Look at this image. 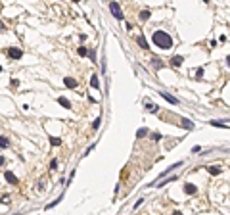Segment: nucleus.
I'll list each match as a JSON object with an SVG mask.
<instances>
[{"instance_id":"nucleus-11","label":"nucleus","mask_w":230,"mask_h":215,"mask_svg":"<svg viewBox=\"0 0 230 215\" xmlns=\"http://www.w3.org/2000/svg\"><path fill=\"white\" fill-rule=\"evenodd\" d=\"M58 102H60V106H63L65 110H69V108H71V102H69L67 98H63V96H60V98H58Z\"/></svg>"},{"instance_id":"nucleus-30","label":"nucleus","mask_w":230,"mask_h":215,"mask_svg":"<svg viewBox=\"0 0 230 215\" xmlns=\"http://www.w3.org/2000/svg\"><path fill=\"white\" fill-rule=\"evenodd\" d=\"M0 165H4V156H0Z\"/></svg>"},{"instance_id":"nucleus-29","label":"nucleus","mask_w":230,"mask_h":215,"mask_svg":"<svg viewBox=\"0 0 230 215\" xmlns=\"http://www.w3.org/2000/svg\"><path fill=\"white\" fill-rule=\"evenodd\" d=\"M226 65L230 67V56H226Z\"/></svg>"},{"instance_id":"nucleus-15","label":"nucleus","mask_w":230,"mask_h":215,"mask_svg":"<svg viewBox=\"0 0 230 215\" xmlns=\"http://www.w3.org/2000/svg\"><path fill=\"white\" fill-rule=\"evenodd\" d=\"M8 146H10L8 137H0V148H8Z\"/></svg>"},{"instance_id":"nucleus-31","label":"nucleus","mask_w":230,"mask_h":215,"mask_svg":"<svg viewBox=\"0 0 230 215\" xmlns=\"http://www.w3.org/2000/svg\"><path fill=\"white\" fill-rule=\"evenodd\" d=\"M173 215H182V213H180V211H173Z\"/></svg>"},{"instance_id":"nucleus-14","label":"nucleus","mask_w":230,"mask_h":215,"mask_svg":"<svg viewBox=\"0 0 230 215\" xmlns=\"http://www.w3.org/2000/svg\"><path fill=\"white\" fill-rule=\"evenodd\" d=\"M182 127L188 129V131H192V129H194V123L190 121V119H182Z\"/></svg>"},{"instance_id":"nucleus-23","label":"nucleus","mask_w":230,"mask_h":215,"mask_svg":"<svg viewBox=\"0 0 230 215\" xmlns=\"http://www.w3.org/2000/svg\"><path fill=\"white\" fill-rule=\"evenodd\" d=\"M100 125H102V117H98L94 123H92V129H100Z\"/></svg>"},{"instance_id":"nucleus-9","label":"nucleus","mask_w":230,"mask_h":215,"mask_svg":"<svg viewBox=\"0 0 230 215\" xmlns=\"http://www.w3.org/2000/svg\"><path fill=\"white\" fill-rule=\"evenodd\" d=\"M207 171H209V175H213V177H215V175H221V167H219V165H211V167H207Z\"/></svg>"},{"instance_id":"nucleus-5","label":"nucleus","mask_w":230,"mask_h":215,"mask_svg":"<svg viewBox=\"0 0 230 215\" xmlns=\"http://www.w3.org/2000/svg\"><path fill=\"white\" fill-rule=\"evenodd\" d=\"M4 177H6V181H8V183H12V184H17V183H19V179L15 177V175L12 173V171H6V175H4Z\"/></svg>"},{"instance_id":"nucleus-16","label":"nucleus","mask_w":230,"mask_h":215,"mask_svg":"<svg viewBox=\"0 0 230 215\" xmlns=\"http://www.w3.org/2000/svg\"><path fill=\"white\" fill-rule=\"evenodd\" d=\"M150 12H148V10H142V12H140V19H142V21H148V19H150Z\"/></svg>"},{"instance_id":"nucleus-10","label":"nucleus","mask_w":230,"mask_h":215,"mask_svg":"<svg viewBox=\"0 0 230 215\" xmlns=\"http://www.w3.org/2000/svg\"><path fill=\"white\" fill-rule=\"evenodd\" d=\"M63 85H65V87H69V88H75V87H77V81L71 79V77H65L63 79Z\"/></svg>"},{"instance_id":"nucleus-19","label":"nucleus","mask_w":230,"mask_h":215,"mask_svg":"<svg viewBox=\"0 0 230 215\" xmlns=\"http://www.w3.org/2000/svg\"><path fill=\"white\" fill-rule=\"evenodd\" d=\"M61 198H63V196H60V198H56V200H54V202H52V204H48V206H46V209H52V207H54V206H58V204H60V202H61Z\"/></svg>"},{"instance_id":"nucleus-20","label":"nucleus","mask_w":230,"mask_h":215,"mask_svg":"<svg viewBox=\"0 0 230 215\" xmlns=\"http://www.w3.org/2000/svg\"><path fill=\"white\" fill-rule=\"evenodd\" d=\"M176 179H178V177H169V179H165V181H161V186H165L167 183H175Z\"/></svg>"},{"instance_id":"nucleus-28","label":"nucleus","mask_w":230,"mask_h":215,"mask_svg":"<svg viewBox=\"0 0 230 215\" xmlns=\"http://www.w3.org/2000/svg\"><path fill=\"white\" fill-rule=\"evenodd\" d=\"M142 202H144V200H142V198H140V200H138L136 204H134V209H136V207H140V206H142Z\"/></svg>"},{"instance_id":"nucleus-13","label":"nucleus","mask_w":230,"mask_h":215,"mask_svg":"<svg viewBox=\"0 0 230 215\" xmlns=\"http://www.w3.org/2000/svg\"><path fill=\"white\" fill-rule=\"evenodd\" d=\"M144 106H148V108H150V111H152V113H157V110H159V108H157L155 104H152V102H150V100H144Z\"/></svg>"},{"instance_id":"nucleus-21","label":"nucleus","mask_w":230,"mask_h":215,"mask_svg":"<svg viewBox=\"0 0 230 215\" xmlns=\"http://www.w3.org/2000/svg\"><path fill=\"white\" fill-rule=\"evenodd\" d=\"M79 56H88V50H86V48H84V46H79Z\"/></svg>"},{"instance_id":"nucleus-8","label":"nucleus","mask_w":230,"mask_h":215,"mask_svg":"<svg viewBox=\"0 0 230 215\" xmlns=\"http://www.w3.org/2000/svg\"><path fill=\"white\" fill-rule=\"evenodd\" d=\"M136 42H138V46H140V48H144V50H148V48H150V44H148V41H146V39L142 37V35H140V37H136Z\"/></svg>"},{"instance_id":"nucleus-17","label":"nucleus","mask_w":230,"mask_h":215,"mask_svg":"<svg viewBox=\"0 0 230 215\" xmlns=\"http://www.w3.org/2000/svg\"><path fill=\"white\" fill-rule=\"evenodd\" d=\"M50 144H52V146H60V144H61V138H58V137H50Z\"/></svg>"},{"instance_id":"nucleus-6","label":"nucleus","mask_w":230,"mask_h":215,"mask_svg":"<svg viewBox=\"0 0 230 215\" xmlns=\"http://www.w3.org/2000/svg\"><path fill=\"white\" fill-rule=\"evenodd\" d=\"M184 192H186V194H196V192H198V188H196V184L186 183V184H184Z\"/></svg>"},{"instance_id":"nucleus-7","label":"nucleus","mask_w":230,"mask_h":215,"mask_svg":"<svg viewBox=\"0 0 230 215\" xmlns=\"http://www.w3.org/2000/svg\"><path fill=\"white\" fill-rule=\"evenodd\" d=\"M161 96L165 98V100H167V102H169V104H175V106H178V100H176V98H175V96H171L169 92H161Z\"/></svg>"},{"instance_id":"nucleus-12","label":"nucleus","mask_w":230,"mask_h":215,"mask_svg":"<svg viewBox=\"0 0 230 215\" xmlns=\"http://www.w3.org/2000/svg\"><path fill=\"white\" fill-rule=\"evenodd\" d=\"M90 87L92 88H100V81H98V75H92V79H90Z\"/></svg>"},{"instance_id":"nucleus-4","label":"nucleus","mask_w":230,"mask_h":215,"mask_svg":"<svg viewBox=\"0 0 230 215\" xmlns=\"http://www.w3.org/2000/svg\"><path fill=\"white\" fill-rule=\"evenodd\" d=\"M182 62H184L182 56H173V58H171V65H173V67H180Z\"/></svg>"},{"instance_id":"nucleus-33","label":"nucleus","mask_w":230,"mask_h":215,"mask_svg":"<svg viewBox=\"0 0 230 215\" xmlns=\"http://www.w3.org/2000/svg\"><path fill=\"white\" fill-rule=\"evenodd\" d=\"M0 10H2V8H0Z\"/></svg>"},{"instance_id":"nucleus-24","label":"nucleus","mask_w":230,"mask_h":215,"mask_svg":"<svg viewBox=\"0 0 230 215\" xmlns=\"http://www.w3.org/2000/svg\"><path fill=\"white\" fill-rule=\"evenodd\" d=\"M136 137H138V138H142V137H146V129H138V133H136Z\"/></svg>"},{"instance_id":"nucleus-27","label":"nucleus","mask_w":230,"mask_h":215,"mask_svg":"<svg viewBox=\"0 0 230 215\" xmlns=\"http://www.w3.org/2000/svg\"><path fill=\"white\" fill-rule=\"evenodd\" d=\"M152 138H153V140H159L161 134H159V133H153V134H152Z\"/></svg>"},{"instance_id":"nucleus-26","label":"nucleus","mask_w":230,"mask_h":215,"mask_svg":"<svg viewBox=\"0 0 230 215\" xmlns=\"http://www.w3.org/2000/svg\"><path fill=\"white\" fill-rule=\"evenodd\" d=\"M56 167H58V161H56V160H52V161H50V169H52V171H54V169H56Z\"/></svg>"},{"instance_id":"nucleus-25","label":"nucleus","mask_w":230,"mask_h":215,"mask_svg":"<svg viewBox=\"0 0 230 215\" xmlns=\"http://www.w3.org/2000/svg\"><path fill=\"white\" fill-rule=\"evenodd\" d=\"M196 77H198V79H201V77H203V69H201V67L196 69Z\"/></svg>"},{"instance_id":"nucleus-18","label":"nucleus","mask_w":230,"mask_h":215,"mask_svg":"<svg viewBox=\"0 0 230 215\" xmlns=\"http://www.w3.org/2000/svg\"><path fill=\"white\" fill-rule=\"evenodd\" d=\"M152 64H153V67H155V69H159V67H163V65H165L163 62H161V60H157V58H153V60H152Z\"/></svg>"},{"instance_id":"nucleus-3","label":"nucleus","mask_w":230,"mask_h":215,"mask_svg":"<svg viewBox=\"0 0 230 215\" xmlns=\"http://www.w3.org/2000/svg\"><path fill=\"white\" fill-rule=\"evenodd\" d=\"M8 58L10 60H19V58H23V50H21V48L12 46V48H8Z\"/></svg>"},{"instance_id":"nucleus-22","label":"nucleus","mask_w":230,"mask_h":215,"mask_svg":"<svg viewBox=\"0 0 230 215\" xmlns=\"http://www.w3.org/2000/svg\"><path fill=\"white\" fill-rule=\"evenodd\" d=\"M211 125L213 127H230V125H224L222 121H211Z\"/></svg>"},{"instance_id":"nucleus-32","label":"nucleus","mask_w":230,"mask_h":215,"mask_svg":"<svg viewBox=\"0 0 230 215\" xmlns=\"http://www.w3.org/2000/svg\"><path fill=\"white\" fill-rule=\"evenodd\" d=\"M73 2H81V0H73Z\"/></svg>"},{"instance_id":"nucleus-1","label":"nucleus","mask_w":230,"mask_h":215,"mask_svg":"<svg viewBox=\"0 0 230 215\" xmlns=\"http://www.w3.org/2000/svg\"><path fill=\"white\" fill-rule=\"evenodd\" d=\"M153 42H155V46L161 48V50L173 48V39H171V35L165 33V31H155L153 33Z\"/></svg>"},{"instance_id":"nucleus-2","label":"nucleus","mask_w":230,"mask_h":215,"mask_svg":"<svg viewBox=\"0 0 230 215\" xmlns=\"http://www.w3.org/2000/svg\"><path fill=\"white\" fill-rule=\"evenodd\" d=\"M109 10H111V14L115 15V19L117 21H123L125 19V15H123V12H121V6H119V2H109Z\"/></svg>"}]
</instances>
